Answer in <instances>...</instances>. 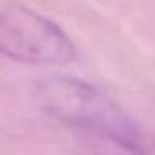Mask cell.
Segmentation results:
<instances>
[{
	"instance_id": "obj_1",
	"label": "cell",
	"mask_w": 155,
	"mask_h": 155,
	"mask_svg": "<svg viewBox=\"0 0 155 155\" xmlns=\"http://www.w3.org/2000/svg\"><path fill=\"white\" fill-rule=\"evenodd\" d=\"M36 96L41 108L56 121L90 137L112 139L143 150L135 121L92 83L71 76H51L38 85Z\"/></svg>"
},
{
	"instance_id": "obj_2",
	"label": "cell",
	"mask_w": 155,
	"mask_h": 155,
	"mask_svg": "<svg viewBox=\"0 0 155 155\" xmlns=\"http://www.w3.org/2000/svg\"><path fill=\"white\" fill-rule=\"evenodd\" d=\"M0 54L27 65H63L78 56L60 25L24 5L0 9Z\"/></svg>"
},
{
	"instance_id": "obj_3",
	"label": "cell",
	"mask_w": 155,
	"mask_h": 155,
	"mask_svg": "<svg viewBox=\"0 0 155 155\" xmlns=\"http://www.w3.org/2000/svg\"><path fill=\"white\" fill-rule=\"evenodd\" d=\"M88 155H144V150L132 148L128 144L117 143L112 139L92 137L88 144Z\"/></svg>"
}]
</instances>
